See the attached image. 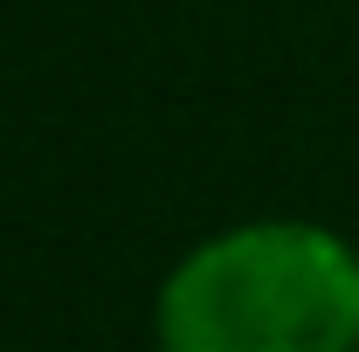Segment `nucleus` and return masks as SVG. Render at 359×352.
Returning <instances> with one entry per match:
<instances>
[{
	"label": "nucleus",
	"mask_w": 359,
	"mask_h": 352,
	"mask_svg": "<svg viewBox=\"0 0 359 352\" xmlns=\"http://www.w3.org/2000/svg\"><path fill=\"white\" fill-rule=\"evenodd\" d=\"M152 352H359V242L318 215H242L152 283Z\"/></svg>",
	"instance_id": "1"
}]
</instances>
